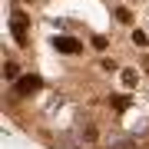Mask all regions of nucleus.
I'll use <instances>...</instances> for the list:
<instances>
[{"mask_svg":"<svg viewBox=\"0 0 149 149\" xmlns=\"http://www.w3.org/2000/svg\"><path fill=\"white\" fill-rule=\"evenodd\" d=\"M27 23H30L27 13H13V17H10V33H13L17 47H27V43H30V37H27Z\"/></svg>","mask_w":149,"mask_h":149,"instance_id":"1","label":"nucleus"},{"mask_svg":"<svg viewBox=\"0 0 149 149\" xmlns=\"http://www.w3.org/2000/svg\"><path fill=\"white\" fill-rule=\"evenodd\" d=\"M40 86H43V80H40V76H37V73H27L23 80H17V83H13V96H27V93H37Z\"/></svg>","mask_w":149,"mask_h":149,"instance_id":"2","label":"nucleus"},{"mask_svg":"<svg viewBox=\"0 0 149 149\" xmlns=\"http://www.w3.org/2000/svg\"><path fill=\"white\" fill-rule=\"evenodd\" d=\"M53 47L60 50V53H80L83 43H80V40H73V37H53Z\"/></svg>","mask_w":149,"mask_h":149,"instance_id":"3","label":"nucleus"},{"mask_svg":"<svg viewBox=\"0 0 149 149\" xmlns=\"http://www.w3.org/2000/svg\"><path fill=\"white\" fill-rule=\"evenodd\" d=\"M136 83H139V73H136V70H123V86H129V90H133Z\"/></svg>","mask_w":149,"mask_h":149,"instance_id":"4","label":"nucleus"},{"mask_svg":"<svg viewBox=\"0 0 149 149\" xmlns=\"http://www.w3.org/2000/svg\"><path fill=\"white\" fill-rule=\"evenodd\" d=\"M17 73H20V66L7 60V63H3V76H7V80H17Z\"/></svg>","mask_w":149,"mask_h":149,"instance_id":"5","label":"nucleus"},{"mask_svg":"<svg viewBox=\"0 0 149 149\" xmlns=\"http://www.w3.org/2000/svg\"><path fill=\"white\" fill-rule=\"evenodd\" d=\"M116 20L119 23H133V13H129L126 7H119V10H116Z\"/></svg>","mask_w":149,"mask_h":149,"instance_id":"6","label":"nucleus"},{"mask_svg":"<svg viewBox=\"0 0 149 149\" xmlns=\"http://www.w3.org/2000/svg\"><path fill=\"white\" fill-rule=\"evenodd\" d=\"M133 43H136V47H146V33L143 30H133Z\"/></svg>","mask_w":149,"mask_h":149,"instance_id":"7","label":"nucleus"},{"mask_svg":"<svg viewBox=\"0 0 149 149\" xmlns=\"http://www.w3.org/2000/svg\"><path fill=\"white\" fill-rule=\"evenodd\" d=\"M93 47H96V50H106L109 43H106V37H93Z\"/></svg>","mask_w":149,"mask_h":149,"instance_id":"8","label":"nucleus"},{"mask_svg":"<svg viewBox=\"0 0 149 149\" xmlns=\"http://www.w3.org/2000/svg\"><path fill=\"white\" fill-rule=\"evenodd\" d=\"M109 149H136V146H133V143H129V139H123V143H113Z\"/></svg>","mask_w":149,"mask_h":149,"instance_id":"9","label":"nucleus"},{"mask_svg":"<svg viewBox=\"0 0 149 149\" xmlns=\"http://www.w3.org/2000/svg\"><path fill=\"white\" fill-rule=\"evenodd\" d=\"M113 106H116V109H126V106H129V100H126V96H119V100H113Z\"/></svg>","mask_w":149,"mask_h":149,"instance_id":"10","label":"nucleus"},{"mask_svg":"<svg viewBox=\"0 0 149 149\" xmlns=\"http://www.w3.org/2000/svg\"><path fill=\"white\" fill-rule=\"evenodd\" d=\"M100 70H106V73H113V70H119V66L113 63V60H103V66H100Z\"/></svg>","mask_w":149,"mask_h":149,"instance_id":"11","label":"nucleus"}]
</instances>
